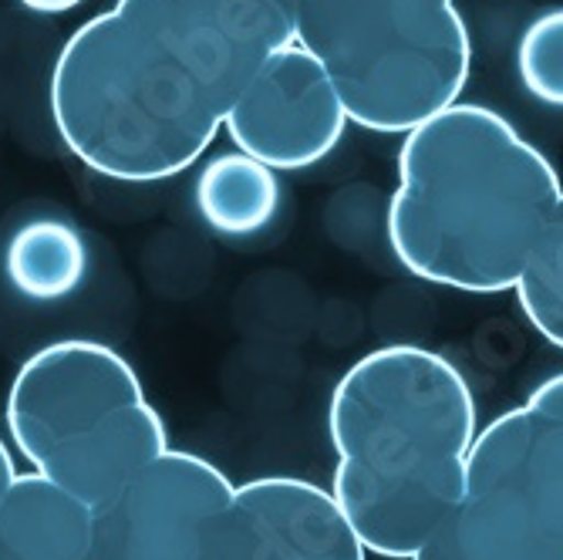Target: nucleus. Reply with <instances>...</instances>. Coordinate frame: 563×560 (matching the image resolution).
<instances>
[{"instance_id":"nucleus-6","label":"nucleus","mask_w":563,"mask_h":560,"mask_svg":"<svg viewBox=\"0 0 563 560\" xmlns=\"http://www.w3.org/2000/svg\"><path fill=\"white\" fill-rule=\"evenodd\" d=\"M445 527L489 560H563V419L530 405L496 416L476 436L466 496Z\"/></svg>"},{"instance_id":"nucleus-10","label":"nucleus","mask_w":563,"mask_h":560,"mask_svg":"<svg viewBox=\"0 0 563 560\" xmlns=\"http://www.w3.org/2000/svg\"><path fill=\"white\" fill-rule=\"evenodd\" d=\"M0 560H95V506L41 473H18L0 499Z\"/></svg>"},{"instance_id":"nucleus-4","label":"nucleus","mask_w":563,"mask_h":560,"mask_svg":"<svg viewBox=\"0 0 563 560\" xmlns=\"http://www.w3.org/2000/svg\"><path fill=\"white\" fill-rule=\"evenodd\" d=\"M4 416L27 466L91 506L169 449L135 369L91 338L37 348L11 382Z\"/></svg>"},{"instance_id":"nucleus-8","label":"nucleus","mask_w":563,"mask_h":560,"mask_svg":"<svg viewBox=\"0 0 563 560\" xmlns=\"http://www.w3.org/2000/svg\"><path fill=\"white\" fill-rule=\"evenodd\" d=\"M347 122L324 65L297 41H287L250 78L223 129L240 152L274 173H297L324 163Z\"/></svg>"},{"instance_id":"nucleus-16","label":"nucleus","mask_w":563,"mask_h":560,"mask_svg":"<svg viewBox=\"0 0 563 560\" xmlns=\"http://www.w3.org/2000/svg\"><path fill=\"white\" fill-rule=\"evenodd\" d=\"M523 405H530V409L540 413V416L563 419V372L543 378V382L530 392V398H527Z\"/></svg>"},{"instance_id":"nucleus-9","label":"nucleus","mask_w":563,"mask_h":560,"mask_svg":"<svg viewBox=\"0 0 563 560\" xmlns=\"http://www.w3.org/2000/svg\"><path fill=\"white\" fill-rule=\"evenodd\" d=\"M220 560H368L331 490L300 476L236 486Z\"/></svg>"},{"instance_id":"nucleus-18","label":"nucleus","mask_w":563,"mask_h":560,"mask_svg":"<svg viewBox=\"0 0 563 560\" xmlns=\"http://www.w3.org/2000/svg\"><path fill=\"white\" fill-rule=\"evenodd\" d=\"M14 476H18V466H14V455H11L8 442H4V439H0V499H4V493H8V486L14 483Z\"/></svg>"},{"instance_id":"nucleus-5","label":"nucleus","mask_w":563,"mask_h":560,"mask_svg":"<svg viewBox=\"0 0 563 560\" xmlns=\"http://www.w3.org/2000/svg\"><path fill=\"white\" fill-rule=\"evenodd\" d=\"M294 41L331 75L347 119L405 135L459 101L470 31L455 0H287Z\"/></svg>"},{"instance_id":"nucleus-17","label":"nucleus","mask_w":563,"mask_h":560,"mask_svg":"<svg viewBox=\"0 0 563 560\" xmlns=\"http://www.w3.org/2000/svg\"><path fill=\"white\" fill-rule=\"evenodd\" d=\"M18 4L34 14H68V11L81 8L85 0H18Z\"/></svg>"},{"instance_id":"nucleus-14","label":"nucleus","mask_w":563,"mask_h":560,"mask_svg":"<svg viewBox=\"0 0 563 560\" xmlns=\"http://www.w3.org/2000/svg\"><path fill=\"white\" fill-rule=\"evenodd\" d=\"M517 72L537 101L563 109V8L530 21L517 47Z\"/></svg>"},{"instance_id":"nucleus-3","label":"nucleus","mask_w":563,"mask_h":560,"mask_svg":"<svg viewBox=\"0 0 563 560\" xmlns=\"http://www.w3.org/2000/svg\"><path fill=\"white\" fill-rule=\"evenodd\" d=\"M563 196L543 152L499 112L452 101L398 149L388 246L419 281L506 294L527 271Z\"/></svg>"},{"instance_id":"nucleus-12","label":"nucleus","mask_w":563,"mask_h":560,"mask_svg":"<svg viewBox=\"0 0 563 560\" xmlns=\"http://www.w3.org/2000/svg\"><path fill=\"white\" fill-rule=\"evenodd\" d=\"M4 274L27 300H65L85 284L88 246L71 223L37 217L11 233L4 246Z\"/></svg>"},{"instance_id":"nucleus-1","label":"nucleus","mask_w":563,"mask_h":560,"mask_svg":"<svg viewBox=\"0 0 563 560\" xmlns=\"http://www.w3.org/2000/svg\"><path fill=\"white\" fill-rule=\"evenodd\" d=\"M287 41L284 0H115L62 44L51 122L98 176L173 179L202 160L250 78Z\"/></svg>"},{"instance_id":"nucleus-7","label":"nucleus","mask_w":563,"mask_h":560,"mask_svg":"<svg viewBox=\"0 0 563 560\" xmlns=\"http://www.w3.org/2000/svg\"><path fill=\"white\" fill-rule=\"evenodd\" d=\"M236 486L186 449H166L95 506V560H220Z\"/></svg>"},{"instance_id":"nucleus-15","label":"nucleus","mask_w":563,"mask_h":560,"mask_svg":"<svg viewBox=\"0 0 563 560\" xmlns=\"http://www.w3.org/2000/svg\"><path fill=\"white\" fill-rule=\"evenodd\" d=\"M412 560H489L483 553H476L473 547H466L449 527H442Z\"/></svg>"},{"instance_id":"nucleus-2","label":"nucleus","mask_w":563,"mask_h":560,"mask_svg":"<svg viewBox=\"0 0 563 560\" xmlns=\"http://www.w3.org/2000/svg\"><path fill=\"white\" fill-rule=\"evenodd\" d=\"M328 432L341 514L372 553L412 560L466 496L479 436L466 375L422 344L375 348L338 378Z\"/></svg>"},{"instance_id":"nucleus-11","label":"nucleus","mask_w":563,"mask_h":560,"mask_svg":"<svg viewBox=\"0 0 563 560\" xmlns=\"http://www.w3.org/2000/svg\"><path fill=\"white\" fill-rule=\"evenodd\" d=\"M196 213L220 237H253L271 227L280 207V186L271 166L257 163L246 152H223L199 169Z\"/></svg>"},{"instance_id":"nucleus-19","label":"nucleus","mask_w":563,"mask_h":560,"mask_svg":"<svg viewBox=\"0 0 563 560\" xmlns=\"http://www.w3.org/2000/svg\"><path fill=\"white\" fill-rule=\"evenodd\" d=\"M284 4H287V0H284Z\"/></svg>"},{"instance_id":"nucleus-13","label":"nucleus","mask_w":563,"mask_h":560,"mask_svg":"<svg viewBox=\"0 0 563 560\" xmlns=\"http://www.w3.org/2000/svg\"><path fill=\"white\" fill-rule=\"evenodd\" d=\"M514 294L527 321L563 351V196Z\"/></svg>"}]
</instances>
